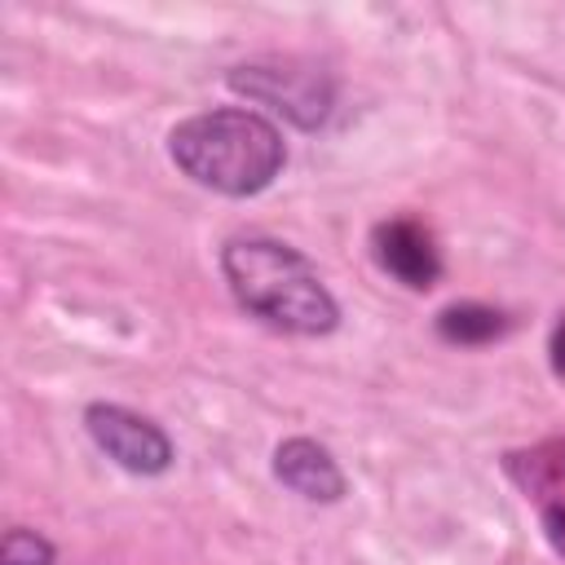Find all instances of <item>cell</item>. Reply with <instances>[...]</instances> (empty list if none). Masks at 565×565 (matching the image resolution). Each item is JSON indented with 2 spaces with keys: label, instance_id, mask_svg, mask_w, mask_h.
<instances>
[{
  "label": "cell",
  "instance_id": "6da1fadb",
  "mask_svg": "<svg viewBox=\"0 0 565 565\" xmlns=\"http://www.w3.org/2000/svg\"><path fill=\"white\" fill-rule=\"evenodd\" d=\"M221 274L234 300L260 322L291 335H327L340 327V305L322 274L282 238L238 234L221 247Z\"/></svg>",
  "mask_w": 565,
  "mask_h": 565
},
{
  "label": "cell",
  "instance_id": "7a4b0ae2",
  "mask_svg": "<svg viewBox=\"0 0 565 565\" xmlns=\"http://www.w3.org/2000/svg\"><path fill=\"white\" fill-rule=\"evenodd\" d=\"M168 154L194 185L225 199H252L269 190L287 163L282 132L247 106H216L181 119L168 132Z\"/></svg>",
  "mask_w": 565,
  "mask_h": 565
},
{
  "label": "cell",
  "instance_id": "3957f363",
  "mask_svg": "<svg viewBox=\"0 0 565 565\" xmlns=\"http://www.w3.org/2000/svg\"><path fill=\"white\" fill-rule=\"evenodd\" d=\"M84 428H88L93 446H97L106 459H115L124 472H132V477H159V472H168L172 459H177L168 433H163L154 419H146V415L128 411V406L93 402V406L84 411Z\"/></svg>",
  "mask_w": 565,
  "mask_h": 565
},
{
  "label": "cell",
  "instance_id": "277c9868",
  "mask_svg": "<svg viewBox=\"0 0 565 565\" xmlns=\"http://www.w3.org/2000/svg\"><path fill=\"white\" fill-rule=\"evenodd\" d=\"M230 84L265 106H274L278 115H287L291 124L300 128H318L331 110V79L313 66H291V62H278V66H238L230 75Z\"/></svg>",
  "mask_w": 565,
  "mask_h": 565
},
{
  "label": "cell",
  "instance_id": "5b68a950",
  "mask_svg": "<svg viewBox=\"0 0 565 565\" xmlns=\"http://www.w3.org/2000/svg\"><path fill=\"white\" fill-rule=\"evenodd\" d=\"M503 472L516 481V490L534 508L547 543L565 556V437H547L539 446L508 450Z\"/></svg>",
  "mask_w": 565,
  "mask_h": 565
},
{
  "label": "cell",
  "instance_id": "8992f818",
  "mask_svg": "<svg viewBox=\"0 0 565 565\" xmlns=\"http://www.w3.org/2000/svg\"><path fill=\"white\" fill-rule=\"evenodd\" d=\"M371 252H375V265L411 291H428L441 278V247L428 234V225H419L415 216L380 221L371 230Z\"/></svg>",
  "mask_w": 565,
  "mask_h": 565
},
{
  "label": "cell",
  "instance_id": "52a82bcc",
  "mask_svg": "<svg viewBox=\"0 0 565 565\" xmlns=\"http://www.w3.org/2000/svg\"><path fill=\"white\" fill-rule=\"evenodd\" d=\"M274 477L291 494H300L309 503H335V499H344V472L331 459V450L318 446L313 437H287V441H278V450H274Z\"/></svg>",
  "mask_w": 565,
  "mask_h": 565
},
{
  "label": "cell",
  "instance_id": "ba28073f",
  "mask_svg": "<svg viewBox=\"0 0 565 565\" xmlns=\"http://www.w3.org/2000/svg\"><path fill=\"white\" fill-rule=\"evenodd\" d=\"M508 331H512V318H508L503 309H494V305L459 300V305H446V309L437 313V335H441L446 344L472 349V344H490V340H499V335H508Z\"/></svg>",
  "mask_w": 565,
  "mask_h": 565
},
{
  "label": "cell",
  "instance_id": "9c48e42d",
  "mask_svg": "<svg viewBox=\"0 0 565 565\" xmlns=\"http://www.w3.org/2000/svg\"><path fill=\"white\" fill-rule=\"evenodd\" d=\"M53 556H57V547L40 530L13 525L0 539V565H53Z\"/></svg>",
  "mask_w": 565,
  "mask_h": 565
},
{
  "label": "cell",
  "instance_id": "30bf717a",
  "mask_svg": "<svg viewBox=\"0 0 565 565\" xmlns=\"http://www.w3.org/2000/svg\"><path fill=\"white\" fill-rule=\"evenodd\" d=\"M547 358H552V371L565 380V313L556 318V327H552V335H547Z\"/></svg>",
  "mask_w": 565,
  "mask_h": 565
}]
</instances>
